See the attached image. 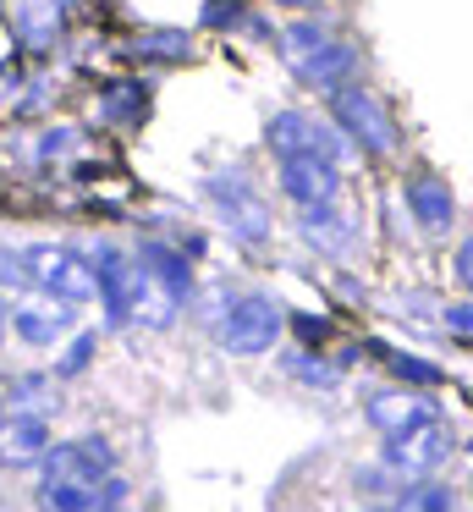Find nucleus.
Returning a JSON list of instances; mask_svg holds the SVG:
<instances>
[{"instance_id": "f257e3e1", "label": "nucleus", "mask_w": 473, "mask_h": 512, "mask_svg": "<svg viewBox=\"0 0 473 512\" xmlns=\"http://www.w3.org/2000/svg\"><path fill=\"white\" fill-rule=\"evenodd\" d=\"M17 265H22V281H28L33 292H44V298H61V303L99 298L88 254H77V248H66V243H33V248H22Z\"/></svg>"}, {"instance_id": "4be33fe9", "label": "nucleus", "mask_w": 473, "mask_h": 512, "mask_svg": "<svg viewBox=\"0 0 473 512\" xmlns=\"http://www.w3.org/2000/svg\"><path fill=\"white\" fill-rule=\"evenodd\" d=\"M446 325L457 331V342H468V303H451V309H446Z\"/></svg>"}, {"instance_id": "dca6fc26", "label": "nucleus", "mask_w": 473, "mask_h": 512, "mask_svg": "<svg viewBox=\"0 0 473 512\" xmlns=\"http://www.w3.org/2000/svg\"><path fill=\"white\" fill-rule=\"evenodd\" d=\"M209 193H215V199L226 204L231 226H237V232L248 237V243H259V237H264V204L253 199V193L242 188V182H231V188H226V182H209Z\"/></svg>"}, {"instance_id": "f03ea898", "label": "nucleus", "mask_w": 473, "mask_h": 512, "mask_svg": "<svg viewBox=\"0 0 473 512\" xmlns=\"http://www.w3.org/2000/svg\"><path fill=\"white\" fill-rule=\"evenodd\" d=\"M281 61L314 89H336L352 72V45H341L330 28L319 23H286L281 28Z\"/></svg>"}, {"instance_id": "ddd939ff", "label": "nucleus", "mask_w": 473, "mask_h": 512, "mask_svg": "<svg viewBox=\"0 0 473 512\" xmlns=\"http://www.w3.org/2000/svg\"><path fill=\"white\" fill-rule=\"evenodd\" d=\"M44 452H50V424L39 413H11V419H0V463L28 468Z\"/></svg>"}, {"instance_id": "5701e85b", "label": "nucleus", "mask_w": 473, "mask_h": 512, "mask_svg": "<svg viewBox=\"0 0 473 512\" xmlns=\"http://www.w3.org/2000/svg\"><path fill=\"white\" fill-rule=\"evenodd\" d=\"M297 331H303L308 342H314V336H325V320H314V314H303V320H297Z\"/></svg>"}, {"instance_id": "f3484780", "label": "nucleus", "mask_w": 473, "mask_h": 512, "mask_svg": "<svg viewBox=\"0 0 473 512\" xmlns=\"http://www.w3.org/2000/svg\"><path fill=\"white\" fill-rule=\"evenodd\" d=\"M369 353H380V358H385V364H391V369H396V375H402V380H407V386H440V380H446V375H440V369H435V364H424V358H407V353H391V347H380V342H374V347H369Z\"/></svg>"}, {"instance_id": "1a4fd4ad", "label": "nucleus", "mask_w": 473, "mask_h": 512, "mask_svg": "<svg viewBox=\"0 0 473 512\" xmlns=\"http://www.w3.org/2000/svg\"><path fill=\"white\" fill-rule=\"evenodd\" d=\"M336 188H341V171L330 160H314V155L281 160V193L292 204H325V199H336Z\"/></svg>"}, {"instance_id": "7ed1b4c3", "label": "nucleus", "mask_w": 473, "mask_h": 512, "mask_svg": "<svg viewBox=\"0 0 473 512\" xmlns=\"http://www.w3.org/2000/svg\"><path fill=\"white\" fill-rule=\"evenodd\" d=\"M330 116H336L341 133L358 138L369 155H391L396 149V122L385 116V105L374 100L369 89H358V83H347V89L330 94Z\"/></svg>"}, {"instance_id": "2eb2a0df", "label": "nucleus", "mask_w": 473, "mask_h": 512, "mask_svg": "<svg viewBox=\"0 0 473 512\" xmlns=\"http://www.w3.org/2000/svg\"><path fill=\"white\" fill-rule=\"evenodd\" d=\"M138 265L149 270V276L160 281V287L171 292L176 303H182L187 292H193V270H187V254H176V248H165V243H143Z\"/></svg>"}, {"instance_id": "0eeeda50", "label": "nucleus", "mask_w": 473, "mask_h": 512, "mask_svg": "<svg viewBox=\"0 0 473 512\" xmlns=\"http://www.w3.org/2000/svg\"><path fill=\"white\" fill-rule=\"evenodd\" d=\"M369 424L380 435H407V430H418V424H429V419H440L435 413V402L424 397V391H413V386H396V391H374L369 397Z\"/></svg>"}, {"instance_id": "a211bd4d", "label": "nucleus", "mask_w": 473, "mask_h": 512, "mask_svg": "<svg viewBox=\"0 0 473 512\" xmlns=\"http://www.w3.org/2000/svg\"><path fill=\"white\" fill-rule=\"evenodd\" d=\"M396 512H457V501H451L446 485H407Z\"/></svg>"}, {"instance_id": "f8f14e48", "label": "nucleus", "mask_w": 473, "mask_h": 512, "mask_svg": "<svg viewBox=\"0 0 473 512\" xmlns=\"http://www.w3.org/2000/svg\"><path fill=\"white\" fill-rule=\"evenodd\" d=\"M39 463H44V479H39V490H88L99 474H110V468H99L94 457L83 452V441L50 446V452H44Z\"/></svg>"}, {"instance_id": "412c9836", "label": "nucleus", "mask_w": 473, "mask_h": 512, "mask_svg": "<svg viewBox=\"0 0 473 512\" xmlns=\"http://www.w3.org/2000/svg\"><path fill=\"white\" fill-rule=\"evenodd\" d=\"M17 287H22V265L0 248V292H17Z\"/></svg>"}, {"instance_id": "9d476101", "label": "nucleus", "mask_w": 473, "mask_h": 512, "mask_svg": "<svg viewBox=\"0 0 473 512\" xmlns=\"http://www.w3.org/2000/svg\"><path fill=\"white\" fill-rule=\"evenodd\" d=\"M402 199H407V210H413V221L424 226V232H451V221H457V193L440 177H429V171L424 177H407Z\"/></svg>"}, {"instance_id": "6e6552de", "label": "nucleus", "mask_w": 473, "mask_h": 512, "mask_svg": "<svg viewBox=\"0 0 473 512\" xmlns=\"http://www.w3.org/2000/svg\"><path fill=\"white\" fill-rule=\"evenodd\" d=\"M11 325H17V336L22 342H33V347H55L66 331L77 325V309L72 303H61V298H22L17 309H11Z\"/></svg>"}, {"instance_id": "6ab92c4d", "label": "nucleus", "mask_w": 473, "mask_h": 512, "mask_svg": "<svg viewBox=\"0 0 473 512\" xmlns=\"http://www.w3.org/2000/svg\"><path fill=\"white\" fill-rule=\"evenodd\" d=\"M286 369H292L297 380H308V386H336V369L314 364V358H303V353H292V364H286Z\"/></svg>"}, {"instance_id": "9b49d317", "label": "nucleus", "mask_w": 473, "mask_h": 512, "mask_svg": "<svg viewBox=\"0 0 473 512\" xmlns=\"http://www.w3.org/2000/svg\"><path fill=\"white\" fill-rule=\"evenodd\" d=\"M121 309H127V320H143V325H154V331H165V325L176 320V298H171V292H165L143 265H132V270H127V292H121Z\"/></svg>"}, {"instance_id": "423d86ee", "label": "nucleus", "mask_w": 473, "mask_h": 512, "mask_svg": "<svg viewBox=\"0 0 473 512\" xmlns=\"http://www.w3.org/2000/svg\"><path fill=\"white\" fill-rule=\"evenodd\" d=\"M451 452H457V435H451L440 419H429V424H418V430H407V435H391L385 468H391V474H435Z\"/></svg>"}, {"instance_id": "bb28decb", "label": "nucleus", "mask_w": 473, "mask_h": 512, "mask_svg": "<svg viewBox=\"0 0 473 512\" xmlns=\"http://www.w3.org/2000/svg\"><path fill=\"white\" fill-rule=\"evenodd\" d=\"M0 336H6V320H0Z\"/></svg>"}, {"instance_id": "393cba45", "label": "nucleus", "mask_w": 473, "mask_h": 512, "mask_svg": "<svg viewBox=\"0 0 473 512\" xmlns=\"http://www.w3.org/2000/svg\"><path fill=\"white\" fill-rule=\"evenodd\" d=\"M0 413H6V375H0Z\"/></svg>"}, {"instance_id": "20e7f679", "label": "nucleus", "mask_w": 473, "mask_h": 512, "mask_svg": "<svg viewBox=\"0 0 473 512\" xmlns=\"http://www.w3.org/2000/svg\"><path fill=\"white\" fill-rule=\"evenodd\" d=\"M281 325H286L281 303H270V298H242L237 309L220 320V342H226V353L253 358V353H270L275 336H281Z\"/></svg>"}, {"instance_id": "b1692460", "label": "nucleus", "mask_w": 473, "mask_h": 512, "mask_svg": "<svg viewBox=\"0 0 473 512\" xmlns=\"http://www.w3.org/2000/svg\"><path fill=\"white\" fill-rule=\"evenodd\" d=\"M468 259H473V254H468V243H462V248H457V281H462V287H468Z\"/></svg>"}, {"instance_id": "39448f33", "label": "nucleus", "mask_w": 473, "mask_h": 512, "mask_svg": "<svg viewBox=\"0 0 473 512\" xmlns=\"http://www.w3.org/2000/svg\"><path fill=\"white\" fill-rule=\"evenodd\" d=\"M264 138H270V149L281 160L314 155V160H330V166L341 160V133H330V127L308 111H275L270 127H264Z\"/></svg>"}, {"instance_id": "4468645a", "label": "nucleus", "mask_w": 473, "mask_h": 512, "mask_svg": "<svg viewBox=\"0 0 473 512\" xmlns=\"http://www.w3.org/2000/svg\"><path fill=\"white\" fill-rule=\"evenodd\" d=\"M303 237L319 248V254H341V248H352V237H358V226H352L347 210H336V199L325 204H303Z\"/></svg>"}, {"instance_id": "a878e982", "label": "nucleus", "mask_w": 473, "mask_h": 512, "mask_svg": "<svg viewBox=\"0 0 473 512\" xmlns=\"http://www.w3.org/2000/svg\"><path fill=\"white\" fill-rule=\"evenodd\" d=\"M286 6H308V0H286Z\"/></svg>"}, {"instance_id": "aec40b11", "label": "nucleus", "mask_w": 473, "mask_h": 512, "mask_svg": "<svg viewBox=\"0 0 473 512\" xmlns=\"http://www.w3.org/2000/svg\"><path fill=\"white\" fill-rule=\"evenodd\" d=\"M94 347H99V336H77V342H72V353L61 358V369H55V375H77V369H83L88 358H94Z\"/></svg>"}]
</instances>
